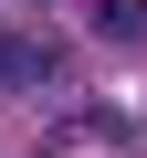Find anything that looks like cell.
<instances>
[{
    "mask_svg": "<svg viewBox=\"0 0 147 158\" xmlns=\"http://www.w3.org/2000/svg\"><path fill=\"white\" fill-rule=\"evenodd\" d=\"M63 74V53L42 42V32H21V21H0V95H42Z\"/></svg>",
    "mask_w": 147,
    "mask_h": 158,
    "instance_id": "cell-1",
    "label": "cell"
},
{
    "mask_svg": "<svg viewBox=\"0 0 147 158\" xmlns=\"http://www.w3.org/2000/svg\"><path fill=\"white\" fill-rule=\"evenodd\" d=\"M95 42H147V0H95Z\"/></svg>",
    "mask_w": 147,
    "mask_h": 158,
    "instance_id": "cell-2",
    "label": "cell"
}]
</instances>
